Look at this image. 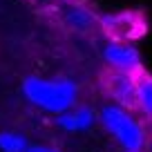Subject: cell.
<instances>
[{
  "label": "cell",
  "mask_w": 152,
  "mask_h": 152,
  "mask_svg": "<svg viewBox=\"0 0 152 152\" xmlns=\"http://www.w3.org/2000/svg\"><path fill=\"white\" fill-rule=\"evenodd\" d=\"M65 25L69 29H74V31H78V34H90L92 29H96L99 20H96V16L87 7L74 5L65 11Z\"/></svg>",
  "instance_id": "cell-7"
},
{
  "label": "cell",
  "mask_w": 152,
  "mask_h": 152,
  "mask_svg": "<svg viewBox=\"0 0 152 152\" xmlns=\"http://www.w3.org/2000/svg\"><path fill=\"white\" fill-rule=\"evenodd\" d=\"M23 96L34 107L58 116L76 105L78 85L67 76H56V78L27 76L23 81Z\"/></svg>",
  "instance_id": "cell-1"
},
{
  "label": "cell",
  "mask_w": 152,
  "mask_h": 152,
  "mask_svg": "<svg viewBox=\"0 0 152 152\" xmlns=\"http://www.w3.org/2000/svg\"><path fill=\"white\" fill-rule=\"evenodd\" d=\"M145 148H148V152H152V139H148V145Z\"/></svg>",
  "instance_id": "cell-10"
},
{
  "label": "cell",
  "mask_w": 152,
  "mask_h": 152,
  "mask_svg": "<svg viewBox=\"0 0 152 152\" xmlns=\"http://www.w3.org/2000/svg\"><path fill=\"white\" fill-rule=\"evenodd\" d=\"M94 123H96V112L90 105H74L72 110H67V112L56 116V125L63 132H72V134L85 132Z\"/></svg>",
  "instance_id": "cell-5"
},
{
  "label": "cell",
  "mask_w": 152,
  "mask_h": 152,
  "mask_svg": "<svg viewBox=\"0 0 152 152\" xmlns=\"http://www.w3.org/2000/svg\"><path fill=\"white\" fill-rule=\"evenodd\" d=\"M99 121L105 128V132L125 152H143L145 150V145H148L145 125L132 114V110H125L116 103L105 105L99 114Z\"/></svg>",
  "instance_id": "cell-2"
},
{
  "label": "cell",
  "mask_w": 152,
  "mask_h": 152,
  "mask_svg": "<svg viewBox=\"0 0 152 152\" xmlns=\"http://www.w3.org/2000/svg\"><path fill=\"white\" fill-rule=\"evenodd\" d=\"M134 110L141 112L152 123V76L141 72L137 74V92H134Z\"/></svg>",
  "instance_id": "cell-6"
},
{
  "label": "cell",
  "mask_w": 152,
  "mask_h": 152,
  "mask_svg": "<svg viewBox=\"0 0 152 152\" xmlns=\"http://www.w3.org/2000/svg\"><path fill=\"white\" fill-rule=\"evenodd\" d=\"M103 87L116 105L134 112V92H137V76L134 74L110 69L103 78Z\"/></svg>",
  "instance_id": "cell-4"
},
{
  "label": "cell",
  "mask_w": 152,
  "mask_h": 152,
  "mask_svg": "<svg viewBox=\"0 0 152 152\" xmlns=\"http://www.w3.org/2000/svg\"><path fill=\"white\" fill-rule=\"evenodd\" d=\"M27 152H61L58 148H52V145H43V143H31L27 148Z\"/></svg>",
  "instance_id": "cell-9"
},
{
  "label": "cell",
  "mask_w": 152,
  "mask_h": 152,
  "mask_svg": "<svg viewBox=\"0 0 152 152\" xmlns=\"http://www.w3.org/2000/svg\"><path fill=\"white\" fill-rule=\"evenodd\" d=\"M103 61L114 72H125V74H134V76L143 72L139 52L123 40H110L103 47Z\"/></svg>",
  "instance_id": "cell-3"
},
{
  "label": "cell",
  "mask_w": 152,
  "mask_h": 152,
  "mask_svg": "<svg viewBox=\"0 0 152 152\" xmlns=\"http://www.w3.org/2000/svg\"><path fill=\"white\" fill-rule=\"evenodd\" d=\"M29 143L20 132L2 130L0 132V152H27Z\"/></svg>",
  "instance_id": "cell-8"
}]
</instances>
